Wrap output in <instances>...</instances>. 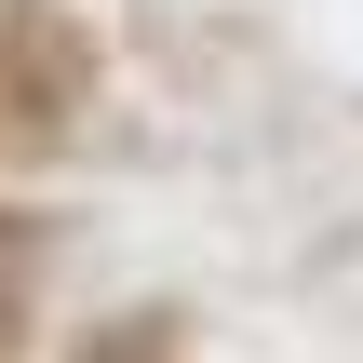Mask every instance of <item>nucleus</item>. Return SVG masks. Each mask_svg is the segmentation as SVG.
Masks as SVG:
<instances>
[{
	"label": "nucleus",
	"mask_w": 363,
	"mask_h": 363,
	"mask_svg": "<svg viewBox=\"0 0 363 363\" xmlns=\"http://www.w3.org/2000/svg\"><path fill=\"white\" fill-rule=\"evenodd\" d=\"M94 108V27L54 0H0V162L67 148Z\"/></svg>",
	"instance_id": "obj_1"
},
{
	"label": "nucleus",
	"mask_w": 363,
	"mask_h": 363,
	"mask_svg": "<svg viewBox=\"0 0 363 363\" xmlns=\"http://www.w3.org/2000/svg\"><path fill=\"white\" fill-rule=\"evenodd\" d=\"M27 296H40V229H27V216L0 202V350L27 337Z\"/></svg>",
	"instance_id": "obj_2"
},
{
	"label": "nucleus",
	"mask_w": 363,
	"mask_h": 363,
	"mask_svg": "<svg viewBox=\"0 0 363 363\" xmlns=\"http://www.w3.org/2000/svg\"><path fill=\"white\" fill-rule=\"evenodd\" d=\"M81 363H189V350H175V323H108Z\"/></svg>",
	"instance_id": "obj_3"
}]
</instances>
